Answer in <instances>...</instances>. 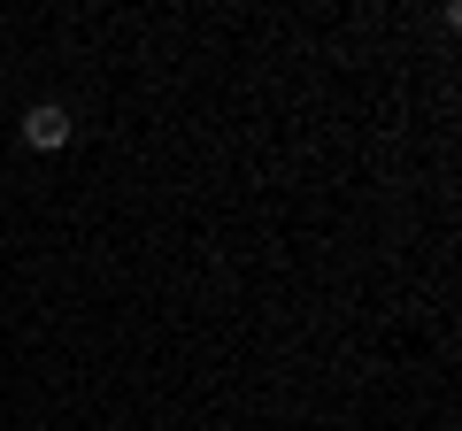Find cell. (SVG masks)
I'll list each match as a JSON object with an SVG mask.
<instances>
[{"instance_id":"1","label":"cell","mask_w":462,"mask_h":431,"mask_svg":"<svg viewBox=\"0 0 462 431\" xmlns=\"http://www.w3.org/2000/svg\"><path fill=\"white\" fill-rule=\"evenodd\" d=\"M23 139H32L39 154H54V147L69 139V108H54V100H39L32 116H23Z\"/></svg>"}]
</instances>
